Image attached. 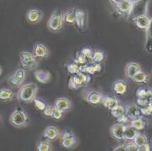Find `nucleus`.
I'll return each mask as SVG.
<instances>
[{
  "mask_svg": "<svg viewBox=\"0 0 152 151\" xmlns=\"http://www.w3.org/2000/svg\"><path fill=\"white\" fill-rule=\"evenodd\" d=\"M39 90V86L35 83H28L20 86L16 97L17 99L25 103H30L34 102Z\"/></svg>",
  "mask_w": 152,
  "mask_h": 151,
  "instance_id": "1",
  "label": "nucleus"
},
{
  "mask_svg": "<svg viewBox=\"0 0 152 151\" xmlns=\"http://www.w3.org/2000/svg\"><path fill=\"white\" fill-rule=\"evenodd\" d=\"M63 11L56 9L53 10V12L50 15V17L47 21V28L51 32H59L62 29L63 27Z\"/></svg>",
  "mask_w": 152,
  "mask_h": 151,
  "instance_id": "2",
  "label": "nucleus"
},
{
  "mask_svg": "<svg viewBox=\"0 0 152 151\" xmlns=\"http://www.w3.org/2000/svg\"><path fill=\"white\" fill-rule=\"evenodd\" d=\"M28 121L29 119L27 115V113L21 108L15 109L10 117V124L16 128H24L28 126Z\"/></svg>",
  "mask_w": 152,
  "mask_h": 151,
  "instance_id": "3",
  "label": "nucleus"
},
{
  "mask_svg": "<svg viewBox=\"0 0 152 151\" xmlns=\"http://www.w3.org/2000/svg\"><path fill=\"white\" fill-rule=\"evenodd\" d=\"M91 81V76L89 74L85 72H80L72 76L69 80V89L76 90L80 89L86 85H88Z\"/></svg>",
  "mask_w": 152,
  "mask_h": 151,
  "instance_id": "4",
  "label": "nucleus"
},
{
  "mask_svg": "<svg viewBox=\"0 0 152 151\" xmlns=\"http://www.w3.org/2000/svg\"><path fill=\"white\" fill-rule=\"evenodd\" d=\"M19 56H20L21 67L24 69L33 71L38 68L39 61L34 53L29 51H21Z\"/></svg>",
  "mask_w": 152,
  "mask_h": 151,
  "instance_id": "5",
  "label": "nucleus"
},
{
  "mask_svg": "<svg viewBox=\"0 0 152 151\" xmlns=\"http://www.w3.org/2000/svg\"><path fill=\"white\" fill-rule=\"evenodd\" d=\"M27 77L26 69H18L15 71L8 79V83L10 85L13 87H20L23 85V83Z\"/></svg>",
  "mask_w": 152,
  "mask_h": 151,
  "instance_id": "6",
  "label": "nucleus"
},
{
  "mask_svg": "<svg viewBox=\"0 0 152 151\" xmlns=\"http://www.w3.org/2000/svg\"><path fill=\"white\" fill-rule=\"evenodd\" d=\"M136 1L137 0H122L119 4L115 6V11L119 15L127 18L131 13L132 9Z\"/></svg>",
  "mask_w": 152,
  "mask_h": 151,
  "instance_id": "7",
  "label": "nucleus"
},
{
  "mask_svg": "<svg viewBox=\"0 0 152 151\" xmlns=\"http://www.w3.org/2000/svg\"><path fill=\"white\" fill-rule=\"evenodd\" d=\"M125 125L121 123H117L113 125L110 127V134L112 137L118 141H124Z\"/></svg>",
  "mask_w": 152,
  "mask_h": 151,
  "instance_id": "8",
  "label": "nucleus"
},
{
  "mask_svg": "<svg viewBox=\"0 0 152 151\" xmlns=\"http://www.w3.org/2000/svg\"><path fill=\"white\" fill-rule=\"evenodd\" d=\"M125 114L131 120L141 116L140 107L136 103H130L125 106Z\"/></svg>",
  "mask_w": 152,
  "mask_h": 151,
  "instance_id": "9",
  "label": "nucleus"
},
{
  "mask_svg": "<svg viewBox=\"0 0 152 151\" xmlns=\"http://www.w3.org/2000/svg\"><path fill=\"white\" fill-rule=\"evenodd\" d=\"M44 17V14L41 10L37 9H29L27 12V20L32 24L39 23Z\"/></svg>",
  "mask_w": 152,
  "mask_h": 151,
  "instance_id": "10",
  "label": "nucleus"
},
{
  "mask_svg": "<svg viewBox=\"0 0 152 151\" xmlns=\"http://www.w3.org/2000/svg\"><path fill=\"white\" fill-rule=\"evenodd\" d=\"M43 137L46 138L48 141H54L60 135V131L57 127L50 125V126H47L44 131H43Z\"/></svg>",
  "mask_w": 152,
  "mask_h": 151,
  "instance_id": "11",
  "label": "nucleus"
},
{
  "mask_svg": "<svg viewBox=\"0 0 152 151\" xmlns=\"http://www.w3.org/2000/svg\"><path fill=\"white\" fill-rule=\"evenodd\" d=\"M145 49L147 52L152 54V17L151 18L150 24L145 29Z\"/></svg>",
  "mask_w": 152,
  "mask_h": 151,
  "instance_id": "12",
  "label": "nucleus"
},
{
  "mask_svg": "<svg viewBox=\"0 0 152 151\" xmlns=\"http://www.w3.org/2000/svg\"><path fill=\"white\" fill-rule=\"evenodd\" d=\"M75 24L81 30H85L86 25V11L80 9H75Z\"/></svg>",
  "mask_w": 152,
  "mask_h": 151,
  "instance_id": "13",
  "label": "nucleus"
},
{
  "mask_svg": "<svg viewBox=\"0 0 152 151\" xmlns=\"http://www.w3.org/2000/svg\"><path fill=\"white\" fill-rule=\"evenodd\" d=\"M112 90L117 95H124L127 90V83L123 80H117L112 84Z\"/></svg>",
  "mask_w": 152,
  "mask_h": 151,
  "instance_id": "14",
  "label": "nucleus"
},
{
  "mask_svg": "<svg viewBox=\"0 0 152 151\" xmlns=\"http://www.w3.org/2000/svg\"><path fill=\"white\" fill-rule=\"evenodd\" d=\"M140 70H141V67H140V65L138 63L133 62H128L126 65V68H125V74H126V76L128 79L132 80L134 75Z\"/></svg>",
  "mask_w": 152,
  "mask_h": 151,
  "instance_id": "15",
  "label": "nucleus"
},
{
  "mask_svg": "<svg viewBox=\"0 0 152 151\" xmlns=\"http://www.w3.org/2000/svg\"><path fill=\"white\" fill-rule=\"evenodd\" d=\"M101 103L104 105V107L108 109L112 110L114 109H115L116 107H118L121 103L119 99L115 97V96H104L102 102Z\"/></svg>",
  "mask_w": 152,
  "mask_h": 151,
  "instance_id": "16",
  "label": "nucleus"
},
{
  "mask_svg": "<svg viewBox=\"0 0 152 151\" xmlns=\"http://www.w3.org/2000/svg\"><path fill=\"white\" fill-rule=\"evenodd\" d=\"M104 97V95L101 92L95 91V90H91L89 91L86 96V100L87 103L93 104V105H97L99 104L102 102V99Z\"/></svg>",
  "mask_w": 152,
  "mask_h": 151,
  "instance_id": "17",
  "label": "nucleus"
},
{
  "mask_svg": "<svg viewBox=\"0 0 152 151\" xmlns=\"http://www.w3.org/2000/svg\"><path fill=\"white\" fill-rule=\"evenodd\" d=\"M34 54L37 58H47L50 55V52L47 47L40 43H38L34 45Z\"/></svg>",
  "mask_w": 152,
  "mask_h": 151,
  "instance_id": "18",
  "label": "nucleus"
},
{
  "mask_svg": "<svg viewBox=\"0 0 152 151\" xmlns=\"http://www.w3.org/2000/svg\"><path fill=\"white\" fill-rule=\"evenodd\" d=\"M35 79L42 84H48L51 80V74L49 71L45 70H35Z\"/></svg>",
  "mask_w": 152,
  "mask_h": 151,
  "instance_id": "19",
  "label": "nucleus"
},
{
  "mask_svg": "<svg viewBox=\"0 0 152 151\" xmlns=\"http://www.w3.org/2000/svg\"><path fill=\"white\" fill-rule=\"evenodd\" d=\"M150 21H151V18L148 16V15H141L134 18L132 22H134L138 28L145 30L148 25L150 24Z\"/></svg>",
  "mask_w": 152,
  "mask_h": 151,
  "instance_id": "20",
  "label": "nucleus"
},
{
  "mask_svg": "<svg viewBox=\"0 0 152 151\" xmlns=\"http://www.w3.org/2000/svg\"><path fill=\"white\" fill-rule=\"evenodd\" d=\"M54 106H55L56 108L62 110L63 112H65V111H68V110L71 109L72 103H71V101L69 100V98H67V97H60V98H57L56 100Z\"/></svg>",
  "mask_w": 152,
  "mask_h": 151,
  "instance_id": "21",
  "label": "nucleus"
},
{
  "mask_svg": "<svg viewBox=\"0 0 152 151\" xmlns=\"http://www.w3.org/2000/svg\"><path fill=\"white\" fill-rule=\"evenodd\" d=\"M102 71V66L100 63L97 62H91V64H85L83 66V72L87 73L89 74H95Z\"/></svg>",
  "mask_w": 152,
  "mask_h": 151,
  "instance_id": "22",
  "label": "nucleus"
},
{
  "mask_svg": "<svg viewBox=\"0 0 152 151\" xmlns=\"http://www.w3.org/2000/svg\"><path fill=\"white\" fill-rule=\"evenodd\" d=\"M138 131H137L135 128H133L130 125H125V132H124V138L126 141H133L135 138L136 135L138 134Z\"/></svg>",
  "mask_w": 152,
  "mask_h": 151,
  "instance_id": "23",
  "label": "nucleus"
},
{
  "mask_svg": "<svg viewBox=\"0 0 152 151\" xmlns=\"http://www.w3.org/2000/svg\"><path fill=\"white\" fill-rule=\"evenodd\" d=\"M130 125L135 128L137 131L144 130L146 126V121L141 116L135 118L133 120H131L130 121Z\"/></svg>",
  "mask_w": 152,
  "mask_h": 151,
  "instance_id": "24",
  "label": "nucleus"
},
{
  "mask_svg": "<svg viewBox=\"0 0 152 151\" xmlns=\"http://www.w3.org/2000/svg\"><path fill=\"white\" fill-rule=\"evenodd\" d=\"M149 74L145 72H143L142 70L138 71V73L132 78V80L138 84H146L149 82Z\"/></svg>",
  "mask_w": 152,
  "mask_h": 151,
  "instance_id": "25",
  "label": "nucleus"
},
{
  "mask_svg": "<svg viewBox=\"0 0 152 151\" xmlns=\"http://www.w3.org/2000/svg\"><path fill=\"white\" fill-rule=\"evenodd\" d=\"M83 66L84 65H80L79 63H77L76 62H71L67 64V70L69 74H78L80 72H83Z\"/></svg>",
  "mask_w": 152,
  "mask_h": 151,
  "instance_id": "26",
  "label": "nucleus"
},
{
  "mask_svg": "<svg viewBox=\"0 0 152 151\" xmlns=\"http://www.w3.org/2000/svg\"><path fill=\"white\" fill-rule=\"evenodd\" d=\"M63 20H64V22H67L69 24L75 23V9H70L64 11Z\"/></svg>",
  "mask_w": 152,
  "mask_h": 151,
  "instance_id": "27",
  "label": "nucleus"
},
{
  "mask_svg": "<svg viewBox=\"0 0 152 151\" xmlns=\"http://www.w3.org/2000/svg\"><path fill=\"white\" fill-rule=\"evenodd\" d=\"M15 97V93L10 89L2 88L0 89V100L2 101H10Z\"/></svg>",
  "mask_w": 152,
  "mask_h": 151,
  "instance_id": "28",
  "label": "nucleus"
},
{
  "mask_svg": "<svg viewBox=\"0 0 152 151\" xmlns=\"http://www.w3.org/2000/svg\"><path fill=\"white\" fill-rule=\"evenodd\" d=\"M136 96H137V97H147V98H149L150 100H151L152 90L141 87V88H139V89L137 90V91H136Z\"/></svg>",
  "mask_w": 152,
  "mask_h": 151,
  "instance_id": "29",
  "label": "nucleus"
},
{
  "mask_svg": "<svg viewBox=\"0 0 152 151\" xmlns=\"http://www.w3.org/2000/svg\"><path fill=\"white\" fill-rule=\"evenodd\" d=\"M105 58V54L104 51L102 50H94L93 54H92V57H91V62H97V63H100L104 60Z\"/></svg>",
  "mask_w": 152,
  "mask_h": 151,
  "instance_id": "30",
  "label": "nucleus"
},
{
  "mask_svg": "<svg viewBox=\"0 0 152 151\" xmlns=\"http://www.w3.org/2000/svg\"><path fill=\"white\" fill-rule=\"evenodd\" d=\"M133 142L137 144L138 146H140V145L145 144V143H148L149 139H148V137H147V136L145 134L138 132V134L136 135L135 138L133 139Z\"/></svg>",
  "mask_w": 152,
  "mask_h": 151,
  "instance_id": "31",
  "label": "nucleus"
},
{
  "mask_svg": "<svg viewBox=\"0 0 152 151\" xmlns=\"http://www.w3.org/2000/svg\"><path fill=\"white\" fill-rule=\"evenodd\" d=\"M52 150V146L48 141H39L37 144L38 151H50Z\"/></svg>",
  "mask_w": 152,
  "mask_h": 151,
  "instance_id": "32",
  "label": "nucleus"
},
{
  "mask_svg": "<svg viewBox=\"0 0 152 151\" xmlns=\"http://www.w3.org/2000/svg\"><path fill=\"white\" fill-rule=\"evenodd\" d=\"M77 143L75 137H70V138H65V139H62V147L66 148V149H70L73 148Z\"/></svg>",
  "mask_w": 152,
  "mask_h": 151,
  "instance_id": "33",
  "label": "nucleus"
},
{
  "mask_svg": "<svg viewBox=\"0 0 152 151\" xmlns=\"http://www.w3.org/2000/svg\"><path fill=\"white\" fill-rule=\"evenodd\" d=\"M110 112L112 116L115 117V119H117V118H119L121 115H122L123 114H125V107H123L122 105L120 104V105H119L118 107H116L115 109L110 110Z\"/></svg>",
  "mask_w": 152,
  "mask_h": 151,
  "instance_id": "34",
  "label": "nucleus"
},
{
  "mask_svg": "<svg viewBox=\"0 0 152 151\" xmlns=\"http://www.w3.org/2000/svg\"><path fill=\"white\" fill-rule=\"evenodd\" d=\"M75 62L77 63H79L80 65H85V64H87V59L82 55V53L80 51V52H77L75 55Z\"/></svg>",
  "mask_w": 152,
  "mask_h": 151,
  "instance_id": "35",
  "label": "nucleus"
},
{
  "mask_svg": "<svg viewBox=\"0 0 152 151\" xmlns=\"http://www.w3.org/2000/svg\"><path fill=\"white\" fill-rule=\"evenodd\" d=\"M80 52L87 59V61H90V60L91 61V57H92V54H93V50L91 49L89 47H85L80 50Z\"/></svg>",
  "mask_w": 152,
  "mask_h": 151,
  "instance_id": "36",
  "label": "nucleus"
},
{
  "mask_svg": "<svg viewBox=\"0 0 152 151\" xmlns=\"http://www.w3.org/2000/svg\"><path fill=\"white\" fill-rule=\"evenodd\" d=\"M34 105L36 106V108L40 111H43L46 108V103H45L44 101H42L41 99H39V98H35L34 100Z\"/></svg>",
  "mask_w": 152,
  "mask_h": 151,
  "instance_id": "37",
  "label": "nucleus"
},
{
  "mask_svg": "<svg viewBox=\"0 0 152 151\" xmlns=\"http://www.w3.org/2000/svg\"><path fill=\"white\" fill-rule=\"evenodd\" d=\"M54 109H55V106L47 105L46 108L43 110V113L46 117H52L53 116V113H54Z\"/></svg>",
  "mask_w": 152,
  "mask_h": 151,
  "instance_id": "38",
  "label": "nucleus"
},
{
  "mask_svg": "<svg viewBox=\"0 0 152 151\" xmlns=\"http://www.w3.org/2000/svg\"><path fill=\"white\" fill-rule=\"evenodd\" d=\"M151 100L147 97H138L137 99V104L139 107H145L149 104Z\"/></svg>",
  "mask_w": 152,
  "mask_h": 151,
  "instance_id": "39",
  "label": "nucleus"
},
{
  "mask_svg": "<svg viewBox=\"0 0 152 151\" xmlns=\"http://www.w3.org/2000/svg\"><path fill=\"white\" fill-rule=\"evenodd\" d=\"M126 151H138V146L133 141L126 144Z\"/></svg>",
  "mask_w": 152,
  "mask_h": 151,
  "instance_id": "40",
  "label": "nucleus"
},
{
  "mask_svg": "<svg viewBox=\"0 0 152 151\" xmlns=\"http://www.w3.org/2000/svg\"><path fill=\"white\" fill-rule=\"evenodd\" d=\"M118 121V123H121V124H124L126 125V123H128L129 121H130V119L127 117V115H126V114H123L122 115H121V116L119 117L116 119Z\"/></svg>",
  "mask_w": 152,
  "mask_h": 151,
  "instance_id": "41",
  "label": "nucleus"
},
{
  "mask_svg": "<svg viewBox=\"0 0 152 151\" xmlns=\"http://www.w3.org/2000/svg\"><path fill=\"white\" fill-rule=\"evenodd\" d=\"M62 115H63V111L55 107V109H54V113H53L52 118H54L56 120H60L62 117Z\"/></svg>",
  "mask_w": 152,
  "mask_h": 151,
  "instance_id": "42",
  "label": "nucleus"
},
{
  "mask_svg": "<svg viewBox=\"0 0 152 151\" xmlns=\"http://www.w3.org/2000/svg\"><path fill=\"white\" fill-rule=\"evenodd\" d=\"M140 111H141V115H143L145 116H151L152 115V112L148 109L147 106L140 107Z\"/></svg>",
  "mask_w": 152,
  "mask_h": 151,
  "instance_id": "43",
  "label": "nucleus"
},
{
  "mask_svg": "<svg viewBox=\"0 0 152 151\" xmlns=\"http://www.w3.org/2000/svg\"><path fill=\"white\" fill-rule=\"evenodd\" d=\"M151 150V145L148 142L138 146V151H150Z\"/></svg>",
  "mask_w": 152,
  "mask_h": 151,
  "instance_id": "44",
  "label": "nucleus"
},
{
  "mask_svg": "<svg viewBox=\"0 0 152 151\" xmlns=\"http://www.w3.org/2000/svg\"><path fill=\"white\" fill-rule=\"evenodd\" d=\"M114 151H126V144H121V145H119L117 147H115V149H113Z\"/></svg>",
  "mask_w": 152,
  "mask_h": 151,
  "instance_id": "45",
  "label": "nucleus"
},
{
  "mask_svg": "<svg viewBox=\"0 0 152 151\" xmlns=\"http://www.w3.org/2000/svg\"><path fill=\"white\" fill-rule=\"evenodd\" d=\"M110 1V3L111 4L115 7V6H116L117 4H119L122 0H109Z\"/></svg>",
  "mask_w": 152,
  "mask_h": 151,
  "instance_id": "46",
  "label": "nucleus"
},
{
  "mask_svg": "<svg viewBox=\"0 0 152 151\" xmlns=\"http://www.w3.org/2000/svg\"><path fill=\"white\" fill-rule=\"evenodd\" d=\"M147 107H148V109L152 112V101H151V102L149 103V104L147 105Z\"/></svg>",
  "mask_w": 152,
  "mask_h": 151,
  "instance_id": "47",
  "label": "nucleus"
},
{
  "mask_svg": "<svg viewBox=\"0 0 152 151\" xmlns=\"http://www.w3.org/2000/svg\"><path fill=\"white\" fill-rule=\"evenodd\" d=\"M2 72H3V69H2V68L0 67V75H1V74H2Z\"/></svg>",
  "mask_w": 152,
  "mask_h": 151,
  "instance_id": "48",
  "label": "nucleus"
},
{
  "mask_svg": "<svg viewBox=\"0 0 152 151\" xmlns=\"http://www.w3.org/2000/svg\"><path fill=\"white\" fill-rule=\"evenodd\" d=\"M151 101H152V99H151Z\"/></svg>",
  "mask_w": 152,
  "mask_h": 151,
  "instance_id": "49",
  "label": "nucleus"
},
{
  "mask_svg": "<svg viewBox=\"0 0 152 151\" xmlns=\"http://www.w3.org/2000/svg\"><path fill=\"white\" fill-rule=\"evenodd\" d=\"M0 120H1V118H0Z\"/></svg>",
  "mask_w": 152,
  "mask_h": 151,
  "instance_id": "50",
  "label": "nucleus"
}]
</instances>
